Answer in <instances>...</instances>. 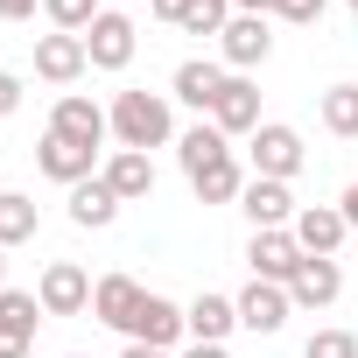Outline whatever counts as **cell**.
Wrapping results in <instances>:
<instances>
[{
  "mask_svg": "<svg viewBox=\"0 0 358 358\" xmlns=\"http://www.w3.org/2000/svg\"><path fill=\"white\" fill-rule=\"evenodd\" d=\"M232 302H239V330H253V337H274V330L295 316V302H288L281 281H246Z\"/></svg>",
  "mask_w": 358,
  "mask_h": 358,
  "instance_id": "7",
  "label": "cell"
},
{
  "mask_svg": "<svg viewBox=\"0 0 358 358\" xmlns=\"http://www.w3.org/2000/svg\"><path fill=\"white\" fill-rule=\"evenodd\" d=\"M183 323H190V344H225V337L239 330V302H232V295H197V302L183 309Z\"/></svg>",
  "mask_w": 358,
  "mask_h": 358,
  "instance_id": "19",
  "label": "cell"
},
{
  "mask_svg": "<svg viewBox=\"0 0 358 358\" xmlns=\"http://www.w3.org/2000/svg\"><path fill=\"white\" fill-rule=\"evenodd\" d=\"M316 120L337 134V141H358V85H330L316 99Z\"/></svg>",
  "mask_w": 358,
  "mask_h": 358,
  "instance_id": "25",
  "label": "cell"
},
{
  "mask_svg": "<svg viewBox=\"0 0 358 358\" xmlns=\"http://www.w3.org/2000/svg\"><path fill=\"white\" fill-rule=\"evenodd\" d=\"M323 8H330V0H274L267 15H281V22H295V29H309V22H323Z\"/></svg>",
  "mask_w": 358,
  "mask_h": 358,
  "instance_id": "29",
  "label": "cell"
},
{
  "mask_svg": "<svg viewBox=\"0 0 358 358\" xmlns=\"http://www.w3.org/2000/svg\"><path fill=\"white\" fill-rule=\"evenodd\" d=\"M225 64H211V57H190V64H176V99H183L190 113H204L211 120V106H218V92H225Z\"/></svg>",
  "mask_w": 358,
  "mask_h": 358,
  "instance_id": "17",
  "label": "cell"
},
{
  "mask_svg": "<svg viewBox=\"0 0 358 358\" xmlns=\"http://www.w3.org/2000/svg\"><path fill=\"white\" fill-rule=\"evenodd\" d=\"M113 218H120V197L106 190V176H92V183L71 190V225H78V232H106Z\"/></svg>",
  "mask_w": 358,
  "mask_h": 358,
  "instance_id": "21",
  "label": "cell"
},
{
  "mask_svg": "<svg viewBox=\"0 0 358 358\" xmlns=\"http://www.w3.org/2000/svg\"><path fill=\"white\" fill-rule=\"evenodd\" d=\"M141 295H148V288H141L134 274H106V281L92 288V316H99V323H113V330H127V323H134V309H141Z\"/></svg>",
  "mask_w": 358,
  "mask_h": 358,
  "instance_id": "20",
  "label": "cell"
},
{
  "mask_svg": "<svg viewBox=\"0 0 358 358\" xmlns=\"http://www.w3.org/2000/svg\"><path fill=\"white\" fill-rule=\"evenodd\" d=\"M36 323H43V302L29 288H0V358H29Z\"/></svg>",
  "mask_w": 358,
  "mask_h": 358,
  "instance_id": "14",
  "label": "cell"
},
{
  "mask_svg": "<svg viewBox=\"0 0 358 358\" xmlns=\"http://www.w3.org/2000/svg\"><path fill=\"white\" fill-rule=\"evenodd\" d=\"M113 141L120 148H134V155H148V148H169L176 141V113H169V99L162 92H113Z\"/></svg>",
  "mask_w": 358,
  "mask_h": 358,
  "instance_id": "1",
  "label": "cell"
},
{
  "mask_svg": "<svg viewBox=\"0 0 358 358\" xmlns=\"http://www.w3.org/2000/svg\"><path fill=\"white\" fill-rule=\"evenodd\" d=\"M232 155V141L211 127V120H197L190 134H176V162H183V176H197V169H211V162H225Z\"/></svg>",
  "mask_w": 358,
  "mask_h": 358,
  "instance_id": "22",
  "label": "cell"
},
{
  "mask_svg": "<svg viewBox=\"0 0 358 358\" xmlns=\"http://www.w3.org/2000/svg\"><path fill=\"white\" fill-rule=\"evenodd\" d=\"M43 15H50L64 36H85V29L106 15V8H99V0H43Z\"/></svg>",
  "mask_w": 358,
  "mask_h": 358,
  "instance_id": "26",
  "label": "cell"
},
{
  "mask_svg": "<svg viewBox=\"0 0 358 358\" xmlns=\"http://www.w3.org/2000/svg\"><path fill=\"white\" fill-rule=\"evenodd\" d=\"M71 358H85V351H71Z\"/></svg>",
  "mask_w": 358,
  "mask_h": 358,
  "instance_id": "39",
  "label": "cell"
},
{
  "mask_svg": "<svg viewBox=\"0 0 358 358\" xmlns=\"http://www.w3.org/2000/svg\"><path fill=\"white\" fill-rule=\"evenodd\" d=\"M344 8H351V15H358V0H344Z\"/></svg>",
  "mask_w": 358,
  "mask_h": 358,
  "instance_id": "38",
  "label": "cell"
},
{
  "mask_svg": "<svg viewBox=\"0 0 358 358\" xmlns=\"http://www.w3.org/2000/svg\"><path fill=\"white\" fill-rule=\"evenodd\" d=\"M15 113H22V78L0 71V120H15Z\"/></svg>",
  "mask_w": 358,
  "mask_h": 358,
  "instance_id": "30",
  "label": "cell"
},
{
  "mask_svg": "<svg viewBox=\"0 0 358 358\" xmlns=\"http://www.w3.org/2000/svg\"><path fill=\"white\" fill-rule=\"evenodd\" d=\"M85 50H92V71H127L134 50H141V29H134L120 8H106V15L85 29Z\"/></svg>",
  "mask_w": 358,
  "mask_h": 358,
  "instance_id": "4",
  "label": "cell"
},
{
  "mask_svg": "<svg viewBox=\"0 0 358 358\" xmlns=\"http://www.w3.org/2000/svg\"><path fill=\"white\" fill-rule=\"evenodd\" d=\"M36 225H43L36 197H22V190H0V246H29V239H36Z\"/></svg>",
  "mask_w": 358,
  "mask_h": 358,
  "instance_id": "24",
  "label": "cell"
},
{
  "mask_svg": "<svg viewBox=\"0 0 358 358\" xmlns=\"http://www.w3.org/2000/svg\"><path fill=\"white\" fill-rule=\"evenodd\" d=\"M239 211L253 218V232H288L302 204H295V190H288V183H274V176H253V183L239 190Z\"/></svg>",
  "mask_w": 358,
  "mask_h": 358,
  "instance_id": "6",
  "label": "cell"
},
{
  "mask_svg": "<svg viewBox=\"0 0 358 358\" xmlns=\"http://www.w3.org/2000/svg\"><path fill=\"white\" fill-rule=\"evenodd\" d=\"M211 127H218L225 141H232V134H246V141H253V134H260V85L232 71V78H225V92H218V106H211Z\"/></svg>",
  "mask_w": 358,
  "mask_h": 358,
  "instance_id": "11",
  "label": "cell"
},
{
  "mask_svg": "<svg viewBox=\"0 0 358 358\" xmlns=\"http://www.w3.org/2000/svg\"><path fill=\"white\" fill-rule=\"evenodd\" d=\"M148 15H155V22H176V29H183V15H190V0H148Z\"/></svg>",
  "mask_w": 358,
  "mask_h": 358,
  "instance_id": "31",
  "label": "cell"
},
{
  "mask_svg": "<svg viewBox=\"0 0 358 358\" xmlns=\"http://www.w3.org/2000/svg\"><path fill=\"white\" fill-rule=\"evenodd\" d=\"M337 211H344V225H358V183L344 190V204H337Z\"/></svg>",
  "mask_w": 358,
  "mask_h": 358,
  "instance_id": "33",
  "label": "cell"
},
{
  "mask_svg": "<svg viewBox=\"0 0 358 358\" xmlns=\"http://www.w3.org/2000/svg\"><path fill=\"white\" fill-rule=\"evenodd\" d=\"M302 358H358V337H351V330H316V337L302 344Z\"/></svg>",
  "mask_w": 358,
  "mask_h": 358,
  "instance_id": "28",
  "label": "cell"
},
{
  "mask_svg": "<svg viewBox=\"0 0 358 358\" xmlns=\"http://www.w3.org/2000/svg\"><path fill=\"white\" fill-rule=\"evenodd\" d=\"M50 134H64V141H78V148H99V141L113 134V113H106V106H92L85 92H64V99H57V113H50Z\"/></svg>",
  "mask_w": 358,
  "mask_h": 358,
  "instance_id": "12",
  "label": "cell"
},
{
  "mask_svg": "<svg viewBox=\"0 0 358 358\" xmlns=\"http://www.w3.org/2000/svg\"><path fill=\"white\" fill-rule=\"evenodd\" d=\"M190 337V323H183V309H176L169 295H141V309H134V323H127V344H155V351H169V344H183Z\"/></svg>",
  "mask_w": 358,
  "mask_h": 358,
  "instance_id": "5",
  "label": "cell"
},
{
  "mask_svg": "<svg viewBox=\"0 0 358 358\" xmlns=\"http://www.w3.org/2000/svg\"><path fill=\"white\" fill-rule=\"evenodd\" d=\"M120 358H169V351H155V344H127Z\"/></svg>",
  "mask_w": 358,
  "mask_h": 358,
  "instance_id": "36",
  "label": "cell"
},
{
  "mask_svg": "<svg viewBox=\"0 0 358 358\" xmlns=\"http://www.w3.org/2000/svg\"><path fill=\"white\" fill-rule=\"evenodd\" d=\"M36 169L50 176V183L78 190V183H92V176H99V148H78V141H64V134H43V148H36Z\"/></svg>",
  "mask_w": 358,
  "mask_h": 358,
  "instance_id": "8",
  "label": "cell"
},
{
  "mask_svg": "<svg viewBox=\"0 0 358 358\" xmlns=\"http://www.w3.org/2000/svg\"><path fill=\"white\" fill-rule=\"evenodd\" d=\"M92 274L78 267V260H50L43 267V281H36V302H43V316H85L92 309Z\"/></svg>",
  "mask_w": 358,
  "mask_h": 358,
  "instance_id": "3",
  "label": "cell"
},
{
  "mask_svg": "<svg viewBox=\"0 0 358 358\" xmlns=\"http://www.w3.org/2000/svg\"><path fill=\"white\" fill-rule=\"evenodd\" d=\"M99 176H106V190H113L120 204H141V197H155V162H148V155H134V148H113Z\"/></svg>",
  "mask_w": 358,
  "mask_h": 358,
  "instance_id": "16",
  "label": "cell"
},
{
  "mask_svg": "<svg viewBox=\"0 0 358 358\" xmlns=\"http://www.w3.org/2000/svg\"><path fill=\"white\" fill-rule=\"evenodd\" d=\"M183 358H225V344H190Z\"/></svg>",
  "mask_w": 358,
  "mask_h": 358,
  "instance_id": "35",
  "label": "cell"
},
{
  "mask_svg": "<svg viewBox=\"0 0 358 358\" xmlns=\"http://www.w3.org/2000/svg\"><path fill=\"white\" fill-rule=\"evenodd\" d=\"M288 232H295V246H302L309 260H337V246H344V232H351V225H344V211H337V204H302Z\"/></svg>",
  "mask_w": 358,
  "mask_h": 358,
  "instance_id": "13",
  "label": "cell"
},
{
  "mask_svg": "<svg viewBox=\"0 0 358 358\" xmlns=\"http://www.w3.org/2000/svg\"><path fill=\"white\" fill-rule=\"evenodd\" d=\"M337 295H344V267L337 260H302L295 281H288V302L295 309H330Z\"/></svg>",
  "mask_w": 358,
  "mask_h": 358,
  "instance_id": "18",
  "label": "cell"
},
{
  "mask_svg": "<svg viewBox=\"0 0 358 358\" xmlns=\"http://www.w3.org/2000/svg\"><path fill=\"white\" fill-rule=\"evenodd\" d=\"M218 50H225V64L246 78L253 64H267L274 57V29H267V15H232L225 22V36H218Z\"/></svg>",
  "mask_w": 358,
  "mask_h": 358,
  "instance_id": "9",
  "label": "cell"
},
{
  "mask_svg": "<svg viewBox=\"0 0 358 358\" xmlns=\"http://www.w3.org/2000/svg\"><path fill=\"white\" fill-rule=\"evenodd\" d=\"M246 155H253V176H274V183H295L302 162H309L302 134H295V127H281V120H260V134L246 141Z\"/></svg>",
  "mask_w": 358,
  "mask_h": 358,
  "instance_id": "2",
  "label": "cell"
},
{
  "mask_svg": "<svg viewBox=\"0 0 358 358\" xmlns=\"http://www.w3.org/2000/svg\"><path fill=\"white\" fill-rule=\"evenodd\" d=\"M92 71V50H85V36H36V78L43 85H78Z\"/></svg>",
  "mask_w": 358,
  "mask_h": 358,
  "instance_id": "10",
  "label": "cell"
},
{
  "mask_svg": "<svg viewBox=\"0 0 358 358\" xmlns=\"http://www.w3.org/2000/svg\"><path fill=\"white\" fill-rule=\"evenodd\" d=\"M225 22H232V0H190L183 36H225Z\"/></svg>",
  "mask_w": 358,
  "mask_h": 358,
  "instance_id": "27",
  "label": "cell"
},
{
  "mask_svg": "<svg viewBox=\"0 0 358 358\" xmlns=\"http://www.w3.org/2000/svg\"><path fill=\"white\" fill-rule=\"evenodd\" d=\"M36 8H43V0H0V22H29Z\"/></svg>",
  "mask_w": 358,
  "mask_h": 358,
  "instance_id": "32",
  "label": "cell"
},
{
  "mask_svg": "<svg viewBox=\"0 0 358 358\" xmlns=\"http://www.w3.org/2000/svg\"><path fill=\"white\" fill-rule=\"evenodd\" d=\"M246 183H253V176H246V169H239L232 155L190 176V190H197V204H239V190H246Z\"/></svg>",
  "mask_w": 358,
  "mask_h": 358,
  "instance_id": "23",
  "label": "cell"
},
{
  "mask_svg": "<svg viewBox=\"0 0 358 358\" xmlns=\"http://www.w3.org/2000/svg\"><path fill=\"white\" fill-rule=\"evenodd\" d=\"M0 288H8V246H0Z\"/></svg>",
  "mask_w": 358,
  "mask_h": 358,
  "instance_id": "37",
  "label": "cell"
},
{
  "mask_svg": "<svg viewBox=\"0 0 358 358\" xmlns=\"http://www.w3.org/2000/svg\"><path fill=\"white\" fill-rule=\"evenodd\" d=\"M246 260H253V281H281V288H288L309 253L295 246V232H253V239H246Z\"/></svg>",
  "mask_w": 358,
  "mask_h": 358,
  "instance_id": "15",
  "label": "cell"
},
{
  "mask_svg": "<svg viewBox=\"0 0 358 358\" xmlns=\"http://www.w3.org/2000/svg\"><path fill=\"white\" fill-rule=\"evenodd\" d=\"M274 0H232V15H267Z\"/></svg>",
  "mask_w": 358,
  "mask_h": 358,
  "instance_id": "34",
  "label": "cell"
}]
</instances>
